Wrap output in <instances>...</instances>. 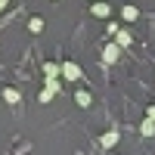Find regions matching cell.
<instances>
[{"label":"cell","mask_w":155,"mask_h":155,"mask_svg":"<svg viewBox=\"0 0 155 155\" xmlns=\"http://www.w3.org/2000/svg\"><path fill=\"white\" fill-rule=\"evenodd\" d=\"M90 12H93L96 19H106L109 12H112V6H109V3H102V0H93V6H90Z\"/></svg>","instance_id":"277c9868"},{"label":"cell","mask_w":155,"mask_h":155,"mask_svg":"<svg viewBox=\"0 0 155 155\" xmlns=\"http://www.w3.org/2000/svg\"><path fill=\"white\" fill-rule=\"evenodd\" d=\"M118 56H121V47H118V44H109L106 50H102V62H106V65L118 62Z\"/></svg>","instance_id":"7a4b0ae2"},{"label":"cell","mask_w":155,"mask_h":155,"mask_svg":"<svg viewBox=\"0 0 155 155\" xmlns=\"http://www.w3.org/2000/svg\"><path fill=\"white\" fill-rule=\"evenodd\" d=\"M74 102H78L81 109H90V102H93V99H90V93H87V90H81V93H74Z\"/></svg>","instance_id":"52a82bcc"},{"label":"cell","mask_w":155,"mask_h":155,"mask_svg":"<svg viewBox=\"0 0 155 155\" xmlns=\"http://www.w3.org/2000/svg\"><path fill=\"white\" fill-rule=\"evenodd\" d=\"M115 143H118V130H106V134L99 137V146H102V149H112Z\"/></svg>","instance_id":"5b68a950"},{"label":"cell","mask_w":155,"mask_h":155,"mask_svg":"<svg viewBox=\"0 0 155 155\" xmlns=\"http://www.w3.org/2000/svg\"><path fill=\"white\" fill-rule=\"evenodd\" d=\"M146 118H149V121H155V102H152V106L146 109Z\"/></svg>","instance_id":"7c38bea8"},{"label":"cell","mask_w":155,"mask_h":155,"mask_svg":"<svg viewBox=\"0 0 155 155\" xmlns=\"http://www.w3.org/2000/svg\"><path fill=\"white\" fill-rule=\"evenodd\" d=\"M28 31L41 34V31H44V19H28Z\"/></svg>","instance_id":"8fae6325"},{"label":"cell","mask_w":155,"mask_h":155,"mask_svg":"<svg viewBox=\"0 0 155 155\" xmlns=\"http://www.w3.org/2000/svg\"><path fill=\"white\" fill-rule=\"evenodd\" d=\"M140 134H143V137H155V121L143 118V124H140Z\"/></svg>","instance_id":"ba28073f"},{"label":"cell","mask_w":155,"mask_h":155,"mask_svg":"<svg viewBox=\"0 0 155 155\" xmlns=\"http://www.w3.org/2000/svg\"><path fill=\"white\" fill-rule=\"evenodd\" d=\"M59 71L65 74V81H81V65H78V62H65Z\"/></svg>","instance_id":"6da1fadb"},{"label":"cell","mask_w":155,"mask_h":155,"mask_svg":"<svg viewBox=\"0 0 155 155\" xmlns=\"http://www.w3.org/2000/svg\"><path fill=\"white\" fill-rule=\"evenodd\" d=\"M115 44H118V47H130L134 44V34L127 28H118V31H115Z\"/></svg>","instance_id":"3957f363"},{"label":"cell","mask_w":155,"mask_h":155,"mask_svg":"<svg viewBox=\"0 0 155 155\" xmlns=\"http://www.w3.org/2000/svg\"><path fill=\"white\" fill-rule=\"evenodd\" d=\"M59 74V65L56 62H44V78H56Z\"/></svg>","instance_id":"30bf717a"},{"label":"cell","mask_w":155,"mask_h":155,"mask_svg":"<svg viewBox=\"0 0 155 155\" xmlns=\"http://www.w3.org/2000/svg\"><path fill=\"white\" fill-rule=\"evenodd\" d=\"M121 19H124V22H137V19H140V9H137V6H124V9H121Z\"/></svg>","instance_id":"8992f818"},{"label":"cell","mask_w":155,"mask_h":155,"mask_svg":"<svg viewBox=\"0 0 155 155\" xmlns=\"http://www.w3.org/2000/svg\"><path fill=\"white\" fill-rule=\"evenodd\" d=\"M6 3H9V0H0V12H3V9H6Z\"/></svg>","instance_id":"4fadbf2b"},{"label":"cell","mask_w":155,"mask_h":155,"mask_svg":"<svg viewBox=\"0 0 155 155\" xmlns=\"http://www.w3.org/2000/svg\"><path fill=\"white\" fill-rule=\"evenodd\" d=\"M3 99L9 102V106H16V102H19V90H12V87H6V90H3Z\"/></svg>","instance_id":"9c48e42d"}]
</instances>
